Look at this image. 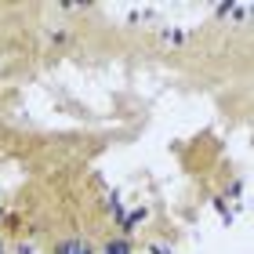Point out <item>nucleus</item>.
<instances>
[{
	"mask_svg": "<svg viewBox=\"0 0 254 254\" xmlns=\"http://www.w3.org/2000/svg\"><path fill=\"white\" fill-rule=\"evenodd\" d=\"M59 254H91V251H87V244H80V240H69V244L59 247Z\"/></svg>",
	"mask_w": 254,
	"mask_h": 254,
	"instance_id": "obj_1",
	"label": "nucleus"
},
{
	"mask_svg": "<svg viewBox=\"0 0 254 254\" xmlns=\"http://www.w3.org/2000/svg\"><path fill=\"white\" fill-rule=\"evenodd\" d=\"M127 251H131V247H127L124 240H109V244H106V254H127Z\"/></svg>",
	"mask_w": 254,
	"mask_h": 254,
	"instance_id": "obj_2",
	"label": "nucleus"
}]
</instances>
